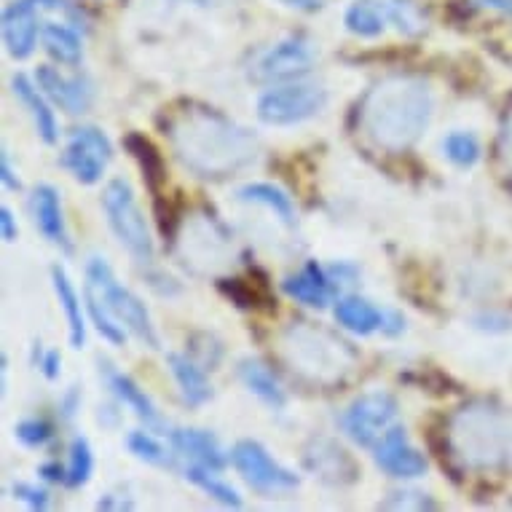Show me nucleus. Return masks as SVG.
<instances>
[{
  "label": "nucleus",
  "instance_id": "nucleus-1",
  "mask_svg": "<svg viewBox=\"0 0 512 512\" xmlns=\"http://www.w3.org/2000/svg\"><path fill=\"white\" fill-rule=\"evenodd\" d=\"M177 159L196 177H228L252 164L258 140L244 126L210 108H185L169 121Z\"/></svg>",
  "mask_w": 512,
  "mask_h": 512
},
{
  "label": "nucleus",
  "instance_id": "nucleus-2",
  "mask_svg": "<svg viewBox=\"0 0 512 512\" xmlns=\"http://www.w3.org/2000/svg\"><path fill=\"white\" fill-rule=\"evenodd\" d=\"M432 110L435 97L424 78H384L362 102V129L378 148L400 153L419 143L432 121Z\"/></svg>",
  "mask_w": 512,
  "mask_h": 512
},
{
  "label": "nucleus",
  "instance_id": "nucleus-3",
  "mask_svg": "<svg viewBox=\"0 0 512 512\" xmlns=\"http://www.w3.org/2000/svg\"><path fill=\"white\" fill-rule=\"evenodd\" d=\"M84 301L89 317L105 341L124 346L126 330L151 349H159V333L153 328L145 303L132 290H126L116 279L113 269L102 258H89L86 263Z\"/></svg>",
  "mask_w": 512,
  "mask_h": 512
},
{
  "label": "nucleus",
  "instance_id": "nucleus-4",
  "mask_svg": "<svg viewBox=\"0 0 512 512\" xmlns=\"http://www.w3.org/2000/svg\"><path fill=\"white\" fill-rule=\"evenodd\" d=\"M451 443L467 467H496L507 454V427L502 413L488 405L464 408L451 427Z\"/></svg>",
  "mask_w": 512,
  "mask_h": 512
},
{
  "label": "nucleus",
  "instance_id": "nucleus-5",
  "mask_svg": "<svg viewBox=\"0 0 512 512\" xmlns=\"http://www.w3.org/2000/svg\"><path fill=\"white\" fill-rule=\"evenodd\" d=\"M285 357L293 365V370L309 376L319 384H333L341 381L346 370L352 368V354L346 344L330 338L322 330H314L309 325H295L285 333Z\"/></svg>",
  "mask_w": 512,
  "mask_h": 512
},
{
  "label": "nucleus",
  "instance_id": "nucleus-6",
  "mask_svg": "<svg viewBox=\"0 0 512 512\" xmlns=\"http://www.w3.org/2000/svg\"><path fill=\"white\" fill-rule=\"evenodd\" d=\"M102 210L108 215V223L113 234L118 236V242L124 244L140 263H151L156 247H153L151 228L137 204L132 185L121 177L110 180L102 191Z\"/></svg>",
  "mask_w": 512,
  "mask_h": 512
},
{
  "label": "nucleus",
  "instance_id": "nucleus-7",
  "mask_svg": "<svg viewBox=\"0 0 512 512\" xmlns=\"http://www.w3.org/2000/svg\"><path fill=\"white\" fill-rule=\"evenodd\" d=\"M328 105V92L317 84H287L269 89L258 100V118L269 126H293L309 121Z\"/></svg>",
  "mask_w": 512,
  "mask_h": 512
},
{
  "label": "nucleus",
  "instance_id": "nucleus-8",
  "mask_svg": "<svg viewBox=\"0 0 512 512\" xmlns=\"http://www.w3.org/2000/svg\"><path fill=\"white\" fill-rule=\"evenodd\" d=\"M231 462H234L236 472L261 494L293 491L301 483V478L282 467L258 440H239L231 448Z\"/></svg>",
  "mask_w": 512,
  "mask_h": 512
},
{
  "label": "nucleus",
  "instance_id": "nucleus-9",
  "mask_svg": "<svg viewBox=\"0 0 512 512\" xmlns=\"http://www.w3.org/2000/svg\"><path fill=\"white\" fill-rule=\"evenodd\" d=\"M397 419V400L389 392H368L357 397L341 416L346 437L360 448H373Z\"/></svg>",
  "mask_w": 512,
  "mask_h": 512
},
{
  "label": "nucleus",
  "instance_id": "nucleus-10",
  "mask_svg": "<svg viewBox=\"0 0 512 512\" xmlns=\"http://www.w3.org/2000/svg\"><path fill=\"white\" fill-rule=\"evenodd\" d=\"M113 159V145L97 126H78L70 135L59 164L76 177L78 183L94 185L105 175L108 161Z\"/></svg>",
  "mask_w": 512,
  "mask_h": 512
},
{
  "label": "nucleus",
  "instance_id": "nucleus-11",
  "mask_svg": "<svg viewBox=\"0 0 512 512\" xmlns=\"http://www.w3.org/2000/svg\"><path fill=\"white\" fill-rule=\"evenodd\" d=\"M373 451H376L373 456H376L378 467L392 478L413 480L427 472V459L413 448L403 427H389L381 440L373 445Z\"/></svg>",
  "mask_w": 512,
  "mask_h": 512
},
{
  "label": "nucleus",
  "instance_id": "nucleus-12",
  "mask_svg": "<svg viewBox=\"0 0 512 512\" xmlns=\"http://www.w3.org/2000/svg\"><path fill=\"white\" fill-rule=\"evenodd\" d=\"M311 49L303 41H282L271 46L255 65V78L258 81H290V78L306 76L311 70Z\"/></svg>",
  "mask_w": 512,
  "mask_h": 512
},
{
  "label": "nucleus",
  "instance_id": "nucleus-13",
  "mask_svg": "<svg viewBox=\"0 0 512 512\" xmlns=\"http://www.w3.org/2000/svg\"><path fill=\"white\" fill-rule=\"evenodd\" d=\"M35 0H14L3 11V41L14 59H27L38 43V14Z\"/></svg>",
  "mask_w": 512,
  "mask_h": 512
},
{
  "label": "nucleus",
  "instance_id": "nucleus-14",
  "mask_svg": "<svg viewBox=\"0 0 512 512\" xmlns=\"http://www.w3.org/2000/svg\"><path fill=\"white\" fill-rule=\"evenodd\" d=\"M35 84L41 86V92L46 94L54 105L65 108L68 113H73V116L86 113L89 105H92V84L81 76L68 78L62 76L57 68L43 65V68H38V73H35Z\"/></svg>",
  "mask_w": 512,
  "mask_h": 512
},
{
  "label": "nucleus",
  "instance_id": "nucleus-15",
  "mask_svg": "<svg viewBox=\"0 0 512 512\" xmlns=\"http://www.w3.org/2000/svg\"><path fill=\"white\" fill-rule=\"evenodd\" d=\"M169 440L177 448V454L188 456L191 464H199V467L215 472L226 470L228 456L223 454V448L210 432H204V429H172Z\"/></svg>",
  "mask_w": 512,
  "mask_h": 512
},
{
  "label": "nucleus",
  "instance_id": "nucleus-16",
  "mask_svg": "<svg viewBox=\"0 0 512 512\" xmlns=\"http://www.w3.org/2000/svg\"><path fill=\"white\" fill-rule=\"evenodd\" d=\"M33 215L35 226L41 228V234L49 239L51 244H57L65 252H73V244L68 239V228H65V218H62V204H59V194L54 185H38L33 191Z\"/></svg>",
  "mask_w": 512,
  "mask_h": 512
},
{
  "label": "nucleus",
  "instance_id": "nucleus-17",
  "mask_svg": "<svg viewBox=\"0 0 512 512\" xmlns=\"http://www.w3.org/2000/svg\"><path fill=\"white\" fill-rule=\"evenodd\" d=\"M105 378H108L113 395H116L129 411H135L137 419L145 421V427L164 432V419H161V413L156 411V405H153L151 397L145 395V389L137 387L135 378L126 376L121 370L110 368V365H105Z\"/></svg>",
  "mask_w": 512,
  "mask_h": 512
},
{
  "label": "nucleus",
  "instance_id": "nucleus-18",
  "mask_svg": "<svg viewBox=\"0 0 512 512\" xmlns=\"http://www.w3.org/2000/svg\"><path fill=\"white\" fill-rule=\"evenodd\" d=\"M11 86H14V94L19 97V102L25 105L27 110H30V116H33L35 121V129H38V135H41V140L46 145H54L57 143L59 137V126H57V118H54V110L49 108V97L41 92V86L33 84L27 76H14V81H11Z\"/></svg>",
  "mask_w": 512,
  "mask_h": 512
},
{
  "label": "nucleus",
  "instance_id": "nucleus-19",
  "mask_svg": "<svg viewBox=\"0 0 512 512\" xmlns=\"http://www.w3.org/2000/svg\"><path fill=\"white\" fill-rule=\"evenodd\" d=\"M51 282H54V293L59 298V306L65 309V317H68V330H70V346L73 349H84L86 346V322H84V303L78 298L76 287L70 282V277L65 274V269L54 266L51 269Z\"/></svg>",
  "mask_w": 512,
  "mask_h": 512
},
{
  "label": "nucleus",
  "instance_id": "nucleus-20",
  "mask_svg": "<svg viewBox=\"0 0 512 512\" xmlns=\"http://www.w3.org/2000/svg\"><path fill=\"white\" fill-rule=\"evenodd\" d=\"M167 365L172 378L177 381V387H180V395L188 405H204L212 397V387L207 376H204V370L191 362L183 354H167Z\"/></svg>",
  "mask_w": 512,
  "mask_h": 512
},
{
  "label": "nucleus",
  "instance_id": "nucleus-21",
  "mask_svg": "<svg viewBox=\"0 0 512 512\" xmlns=\"http://www.w3.org/2000/svg\"><path fill=\"white\" fill-rule=\"evenodd\" d=\"M239 378H242L244 387L250 389L252 395L258 397V400H263L269 408H277V411L279 408H285V389L279 387V381L274 378V373H271L261 360L247 357V360L239 362Z\"/></svg>",
  "mask_w": 512,
  "mask_h": 512
},
{
  "label": "nucleus",
  "instance_id": "nucleus-22",
  "mask_svg": "<svg viewBox=\"0 0 512 512\" xmlns=\"http://www.w3.org/2000/svg\"><path fill=\"white\" fill-rule=\"evenodd\" d=\"M285 293L295 301L306 303V306H314V309H322L328 306L330 301V282L325 277V271L319 269L317 261L306 263V269L301 274H295L285 282Z\"/></svg>",
  "mask_w": 512,
  "mask_h": 512
},
{
  "label": "nucleus",
  "instance_id": "nucleus-23",
  "mask_svg": "<svg viewBox=\"0 0 512 512\" xmlns=\"http://www.w3.org/2000/svg\"><path fill=\"white\" fill-rule=\"evenodd\" d=\"M336 319L338 325H344L346 330L352 333H360V336H370L376 330L384 328V314L368 303L365 298H357V295H349V298H341L336 303Z\"/></svg>",
  "mask_w": 512,
  "mask_h": 512
},
{
  "label": "nucleus",
  "instance_id": "nucleus-24",
  "mask_svg": "<svg viewBox=\"0 0 512 512\" xmlns=\"http://www.w3.org/2000/svg\"><path fill=\"white\" fill-rule=\"evenodd\" d=\"M387 22V3H381V0H354L344 14L346 30L360 38H376L384 33Z\"/></svg>",
  "mask_w": 512,
  "mask_h": 512
},
{
  "label": "nucleus",
  "instance_id": "nucleus-25",
  "mask_svg": "<svg viewBox=\"0 0 512 512\" xmlns=\"http://www.w3.org/2000/svg\"><path fill=\"white\" fill-rule=\"evenodd\" d=\"M43 46L49 51L51 57L57 59L59 65H70L76 68L81 57H84V49H81V38L73 27L59 25V22H46L41 30Z\"/></svg>",
  "mask_w": 512,
  "mask_h": 512
},
{
  "label": "nucleus",
  "instance_id": "nucleus-26",
  "mask_svg": "<svg viewBox=\"0 0 512 512\" xmlns=\"http://www.w3.org/2000/svg\"><path fill=\"white\" fill-rule=\"evenodd\" d=\"M124 145L126 151L135 156L140 169H143V177L145 183H148V188H151L153 194H159L161 183L167 180V175H164V161H161V153L156 151V145H153L148 137L137 135V132H132V135L126 137Z\"/></svg>",
  "mask_w": 512,
  "mask_h": 512
},
{
  "label": "nucleus",
  "instance_id": "nucleus-27",
  "mask_svg": "<svg viewBox=\"0 0 512 512\" xmlns=\"http://www.w3.org/2000/svg\"><path fill=\"white\" fill-rule=\"evenodd\" d=\"M239 199H242V202L263 204V207L274 212L282 223H295L293 202H290V196H287L282 188H277V185H271V183L244 185V188H239Z\"/></svg>",
  "mask_w": 512,
  "mask_h": 512
},
{
  "label": "nucleus",
  "instance_id": "nucleus-28",
  "mask_svg": "<svg viewBox=\"0 0 512 512\" xmlns=\"http://www.w3.org/2000/svg\"><path fill=\"white\" fill-rule=\"evenodd\" d=\"M185 478L191 480L196 488H202L210 499L223 504V507H234V510L242 507V496H239V491H236L234 486H228L226 480L215 478V470H207V467H199V464H188Z\"/></svg>",
  "mask_w": 512,
  "mask_h": 512
},
{
  "label": "nucleus",
  "instance_id": "nucleus-29",
  "mask_svg": "<svg viewBox=\"0 0 512 512\" xmlns=\"http://www.w3.org/2000/svg\"><path fill=\"white\" fill-rule=\"evenodd\" d=\"M94 472V454L92 445L86 437H76L70 443V464H68V475H65V483L70 488H81L92 480Z\"/></svg>",
  "mask_w": 512,
  "mask_h": 512
},
{
  "label": "nucleus",
  "instance_id": "nucleus-30",
  "mask_svg": "<svg viewBox=\"0 0 512 512\" xmlns=\"http://www.w3.org/2000/svg\"><path fill=\"white\" fill-rule=\"evenodd\" d=\"M443 153L445 159L456 164V167H475L480 159V143L478 137L470 135V132H451V135L443 140Z\"/></svg>",
  "mask_w": 512,
  "mask_h": 512
},
{
  "label": "nucleus",
  "instance_id": "nucleus-31",
  "mask_svg": "<svg viewBox=\"0 0 512 512\" xmlns=\"http://www.w3.org/2000/svg\"><path fill=\"white\" fill-rule=\"evenodd\" d=\"M126 445H129V451L137 456V459H143L148 464H159V467H172V456L164 451V445L156 440L148 432H132V435L126 437Z\"/></svg>",
  "mask_w": 512,
  "mask_h": 512
},
{
  "label": "nucleus",
  "instance_id": "nucleus-32",
  "mask_svg": "<svg viewBox=\"0 0 512 512\" xmlns=\"http://www.w3.org/2000/svg\"><path fill=\"white\" fill-rule=\"evenodd\" d=\"M14 435L27 448H41V445H46L54 437V427L43 419H25L14 427Z\"/></svg>",
  "mask_w": 512,
  "mask_h": 512
},
{
  "label": "nucleus",
  "instance_id": "nucleus-33",
  "mask_svg": "<svg viewBox=\"0 0 512 512\" xmlns=\"http://www.w3.org/2000/svg\"><path fill=\"white\" fill-rule=\"evenodd\" d=\"M387 11H389V22H395L403 33L408 35H416L421 33V19L419 14L413 11L411 3H405V0H395V3H387Z\"/></svg>",
  "mask_w": 512,
  "mask_h": 512
},
{
  "label": "nucleus",
  "instance_id": "nucleus-34",
  "mask_svg": "<svg viewBox=\"0 0 512 512\" xmlns=\"http://www.w3.org/2000/svg\"><path fill=\"white\" fill-rule=\"evenodd\" d=\"M381 507L384 510H435L437 504L427 494H419V491H400V494L389 496Z\"/></svg>",
  "mask_w": 512,
  "mask_h": 512
},
{
  "label": "nucleus",
  "instance_id": "nucleus-35",
  "mask_svg": "<svg viewBox=\"0 0 512 512\" xmlns=\"http://www.w3.org/2000/svg\"><path fill=\"white\" fill-rule=\"evenodd\" d=\"M11 491H14V496L22 499L30 510H46V507H49V494H46L43 488L33 486V483H14Z\"/></svg>",
  "mask_w": 512,
  "mask_h": 512
},
{
  "label": "nucleus",
  "instance_id": "nucleus-36",
  "mask_svg": "<svg viewBox=\"0 0 512 512\" xmlns=\"http://www.w3.org/2000/svg\"><path fill=\"white\" fill-rule=\"evenodd\" d=\"M0 234H3V242H17L19 226L17 218H14V212H11L9 207H0Z\"/></svg>",
  "mask_w": 512,
  "mask_h": 512
},
{
  "label": "nucleus",
  "instance_id": "nucleus-37",
  "mask_svg": "<svg viewBox=\"0 0 512 512\" xmlns=\"http://www.w3.org/2000/svg\"><path fill=\"white\" fill-rule=\"evenodd\" d=\"M0 183L6 191H22V183H19V177L14 175V169H11V161H9V153L3 151L0 156Z\"/></svg>",
  "mask_w": 512,
  "mask_h": 512
},
{
  "label": "nucleus",
  "instance_id": "nucleus-38",
  "mask_svg": "<svg viewBox=\"0 0 512 512\" xmlns=\"http://www.w3.org/2000/svg\"><path fill=\"white\" fill-rule=\"evenodd\" d=\"M38 365H41L43 376L49 378V381H54V378H59V370H62V354H59L57 349H49V352L43 354Z\"/></svg>",
  "mask_w": 512,
  "mask_h": 512
},
{
  "label": "nucleus",
  "instance_id": "nucleus-39",
  "mask_svg": "<svg viewBox=\"0 0 512 512\" xmlns=\"http://www.w3.org/2000/svg\"><path fill=\"white\" fill-rule=\"evenodd\" d=\"M499 151L507 167H512V113H507L502 126V135H499Z\"/></svg>",
  "mask_w": 512,
  "mask_h": 512
},
{
  "label": "nucleus",
  "instance_id": "nucleus-40",
  "mask_svg": "<svg viewBox=\"0 0 512 512\" xmlns=\"http://www.w3.org/2000/svg\"><path fill=\"white\" fill-rule=\"evenodd\" d=\"M38 472H41L43 480H51V483H59V480H65V475H68V470H62L59 464H43Z\"/></svg>",
  "mask_w": 512,
  "mask_h": 512
},
{
  "label": "nucleus",
  "instance_id": "nucleus-41",
  "mask_svg": "<svg viewBox=\"0 0 512 512\" xmlns=\"http://www.w3.org/2000/svg\"><path fill=\"white\" fill-rule=\"evenodd\" d=\"M78 405H81V395H78V389L73 387L68 395H65V400H62V408H65V416H68V419L78 411Z\"/></svg>",
  "mask_w": 512,
  "mask_h": 512
},
{
  "label": "nucleus",
  "instance_id": "nucleus-42",
  "mask_svg": "<svg viewBox=\"0 0 512 512\" xmlns=\"http://www.w3.org/2000/svg\"><path fill=\"white\" fill-rule=\"evenodd\" d=\"M483 6L488 9H496V11H504V14H510L512 17V0H480Z\"/></svg>",
  "mask_w": 512,
  "mask_h": 512
},
{
  "label": "nucleus",
  "instance_id": "nucleus-43",
  "mask_svg": "<svg viewBox=\"0 0 512 512\" xmlns=\"http://www.w3.org/2000/svg\"><path fill=\"white\" fill-rule=\"evenodd\" d=\"M285 6H293V9H317L322 0H279Z\"/></svg>",
  "mask_w": 512,
  "mask_h": 512
},
{
  "label": "nucleus",
  "instance_id": "nucleus-44",
  "mask_svg": "<svg viewBox=\"0 0 512 512\" xmlns=\"http://www.w3.org/2000/svg\"><path fill=\"white\" fill-rule=\"evenodd\" d=\"M38 6H43V9H65L70 11L68 0H35Z\"/></svg>",
  "mask_w": 512,
  "mask_h": 512
}]
</instances>
